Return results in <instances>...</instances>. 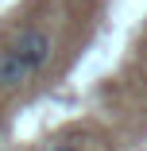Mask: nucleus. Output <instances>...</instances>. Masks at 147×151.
<instances>
[{"label":"nucleus","mask_w":147,"mask_h":151,"mask_svg":"<svg viewBox=\"0 0 147 151\" xmlns=\"http://www.w3.org/2000/svg\"><path fill=\"white\" fill-rule=\"evenodd\" d=\"M12 50L31 66V74H39L50 62V35L43 31V27H23V31L16 35V43H12Z\"/></svg>","instance_id":"nucleus-1"},{"label":"nucleus","mask_w":147,"mask_h":151,"mask_svg":"<svg viewBox=\"0 0 147 151\" xmlns=\"http://www.w3.org/2000/svg\"><path fill=\"white\" fill-rule=\"evenodd\" d=\"M23 81H31V66L8 47L0 50V89H19Z\"/></svg>","instance_id":"nucleus-2"},{"label":"nucleus","mask_w":147,"mask_h":151,"mask_svg":"<svg viewBox=\"0 0 147 151\" xmlns=\"http://www.w3.org/2000/svg\"><path fill=\"white\" fill-rule=\"evenodd\" d=\"M50 151H77V147H74V143H54Z\"/></svg>","instance_id":"nucleus-3"}]
</instances>
